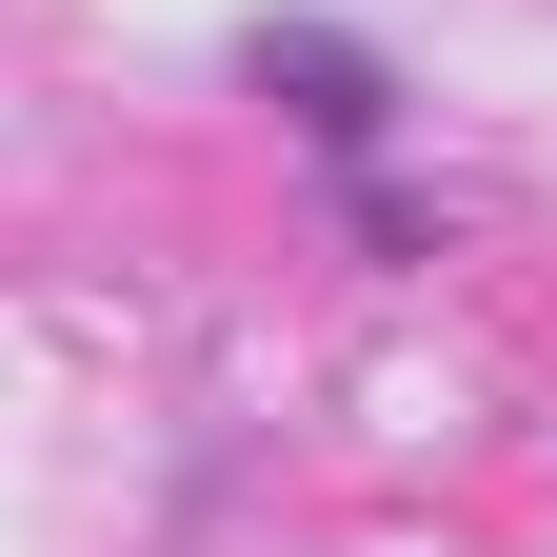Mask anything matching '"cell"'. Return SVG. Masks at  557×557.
I'll return each instance as SVG.
<instances>
[{"label":"cell","instance_id":"cell-1","mask_svg":"<svg viewBox=\"0 0 557 557\" xmlns=\"http://www.w3.org/2000/svg\"><path fill=\"white\" fill-rule=\"evenodd\" d=\"M259 81H278V100H299V120L338 139V160H359V139L398 120V81H379V60H359V40H319V21H259Z\"/></svg>","mask_w":557,"mask_h":557}]
</instances>
